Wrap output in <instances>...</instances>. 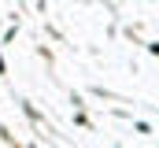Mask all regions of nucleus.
I'll list each match as a JSON object with an SVG mask.
<instances>
[{"mask_svg":"<svg viewBox=\"0 0 159 148\" xmlns=\"http://www.w3.org/2000/svg\"><path fill=\"white\" fill-rule=\"evenodd\" d=\"M152 52H156V56H159V44H152Z\"/></svg>","mask_w":159,"mask_h":148,"instance_id":"nucleus-1","label":"nucleus"}]
</instances>
